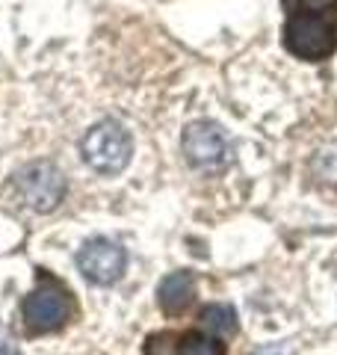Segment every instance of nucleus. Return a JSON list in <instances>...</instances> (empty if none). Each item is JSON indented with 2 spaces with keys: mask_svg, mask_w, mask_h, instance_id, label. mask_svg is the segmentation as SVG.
<instances>
[{
  "mask_svg": "<svg viewBox=\"0 0 337 355\" xmlns=\"http://www.w3.org/2000/svg\"><path fill=\"white\" fill-rule=\"evenodd\" d=\"M284 44L299 60L320 62L337 48V0H281Z\"/></svg>",
  "mask_w": 337,
  "mask_h": 355,
  "instance_id": "1",
  "label": "nucleus"
},
{
  "mask_svg": "<svg viewBox=\"0 0 337 355\" xmlns=\"http://www.w3.org/2000/svg\"><path fill=\"white\" fill-rule=\"evenodd\" d=\"M80 154L95 172L119 175L130 163V154H133L130 133L119 121L104 119L86 130V137L80 142Z\"/></svg>",
  "mask_w": 337,
  "mask_h": 355,
  "instance_id": "2",
  "label": "nucleus"
},
{
  "mask_svg": "<svg viewBox=\"0 0 337 355\" xmlns=\"http://www.w3.org/2000/svg\"><path fill=\"white\" fill-rule=\"evenodd\" d=\"M71 314V293L51 279H42V284L24 299V323L33 335H48V331L62 329Z\"/></svg>",
  "mask_w": 337,
  "mask_h": 355,
  "instance_id": "3",
  "label": "nucleus"
},
{
  "mask_svg": "<svg viewBox=\"0 0 337 355\" xmlns=\"http://www.w3.org/2000/svg\"><path fill=\"white\" fill-rule=\"evenodd\" d=\"M15 193L30 210H36V214H48V210H53L56 205L62 202L65 178L53 163L39 160V163L24 166V169L15 175Z\"/></svg>",
  "mask_w": 337,
  "mask_h": 355,
  "instance_id": "4",
  "label": "nucleus"
},
{
  "mask_svg": "<svg viewBox=\"0 0 337 355\" xmlns=\"http://www.w3.org/2000/svg\"><path fill=\"white\" fill-rule=\"evenodd\" d=\"M184 154L196 169H222L231 157V146L216 121H193L184 130Z\"/></svg>",
  "mask_w": 337,
  "mask_h": 355,
  "instance_id": "5",
  "label": "nucleus"
},
{
  "mask_svg": "<svg viewBox=\"0 0 337 355\" xmlns=\"http://www.w3.org/2000/svg\"><path fill=\"white\" fill-rule=\"evenodd\" d=\"M77 266H80L83 279L92 284H116L128 266V254L119 243L107 237H92L83 243L77 252Z\"/></svg>",
  "mask_w": 337,
  "mask_h": 355,
  "instance_id": "6",
  "label": "nucleus"
},
{
  "mask_svg": "<svg viewBox=\"0 0 337 355\" xmlns=\"http://www.w3.org/2000/svg\"><path fill=\"white\" fill-rule=\"evenodd\" d=\"M193 299H196V279L187 270L166 275L160 287H157V302H160L166 314H181L184 308H189Z\"/></svg>",
  "mask_w": 337,
  "mask_h": 355,
  "instance_id": "7",
  "label": "nucleus"
},
{
  "mask_svg": "<svg viewBox=\"0 0 337 355\" xmlns=\"http://www.w3.org/2000/svg\"><path fill=\"white\" fill-rule=\"evenodd\" d=\"M201 326L213 331V335H234V331H237V311L231 305H222V302L207 305L201 311Z\"/></svg>",
  "mask_w": 337,
  "mask_h": 355,
  "instance_id": "8",
  "label": "nucleus"
},
{
  "mask_svg": "<svg viewBox=\"0 0 337 355\" xmlns=\"http://www.w3.org/2000/svg\"><path fill=\"white\" fill-rule=\"evenodd\" d=\"M178 355H225V347L216 338L193 331V335H187L184 343L178 347Z\"/></svg>",
  "mask_w": 337,
  "mask_h": 355,
  "instance_id": "9",
  "label": "nucleus"
},
{
  "mask_svg": "<svg viewBox=\"0 0 337 355\" xmlns=\"http://www.w3.org/2000/svg\"><path fill=\"white\" fill-rule=\"evenodd\" d=\"M0 355H15V340L3 323H0Z\"/></svg>",
  "mask_w": 337,
  "mask_h": 355,
  "instance_id": "10",
  "label": "nucleus"
},
{
  "mask_svg": "<svg viewBox=\"0 0 337 355\" xmlns=\"http://www.w3.org/2000/svg\"><path fill=\"white\" fill-rule=\"evenodd\" d=\"M254 355H290L287 347H263V349H257Z\"/></svg>",
  "mask_w": 337,
  "mask_h": 355,
  "instance_id": "11",
  "label": "nucleus"
}]
</instances>
